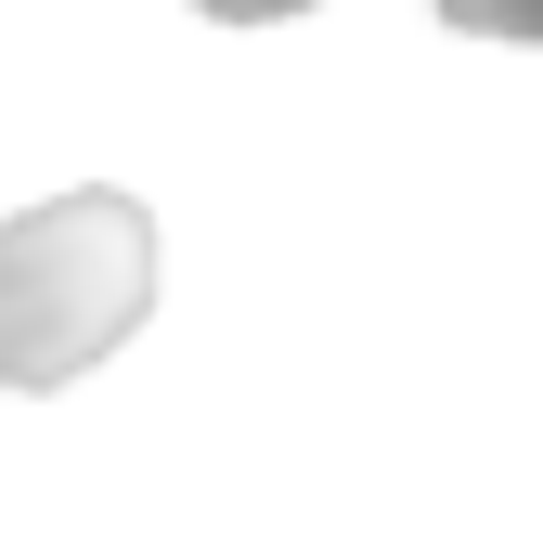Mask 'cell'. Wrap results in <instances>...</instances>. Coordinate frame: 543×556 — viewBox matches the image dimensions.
Instances as JSON below:
<instances>
[{"mask_svg": "<svg viewBox=\"0 0 543 556\" xmlns=\"http://www.w3.org/2000/svg\"><path fill=\"white\" fill-rule=\"evenodd\" d=\"M155 311V220L130 194H52L0 220V389H65Z\"/></svg>", "mask_w": 543, "mask_h": 556, "instance_id": "cell-1", "label": "cell"}]
</instances>
